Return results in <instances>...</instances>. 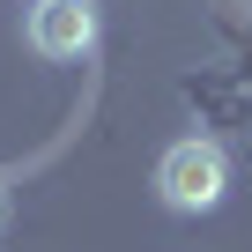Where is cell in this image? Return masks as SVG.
Here are the masks:
<instances>
[{
    "mask_svg": "<svg viewBox=\"0 0 252 252\" xmlns=\"http://www.w3.org/2000/svg\"><path fill=\"white\" fill-rule=\"evenodd\" d=\"M156 193H163V208H178V215L222 208V193H230V156H222V141H200V134L171 141L163 163H156Z\"/></svg>",
    "mask_w": 252,
    "mask_h": 252,
    "instance_id": "6da1fadb",
    "label": "cell"
},
{
    "mask_svg": "<svg viewBox=\"0 0 252 252\" xmlns=\"http://www.w3.org/2000/svg\"><path fill=\"white\" fill-rule=\"evenodd\" d=\"M89 45H96V0H37L30 8V52L82 60Z\"/></svg>",
    "mask_w": 252,
    "mask_h": 252,
    "instance_id": "7a4b0ae2",
    "label": "cell"
},
{
    "mask_svg": "<svg viewBox=\"0 0 252 252\" xmlns=\"http://www.w3.org/2000/svg\"><path fill=\"white\" fill-rule=\"evenodd\" d=\"M0 230H8V186H0Z\"/></svg>",
    "mask_w": 252,
    "mask_h": 252,
    "instance_id": "3957f363",
    "label": "cell"
}]
</instances>
